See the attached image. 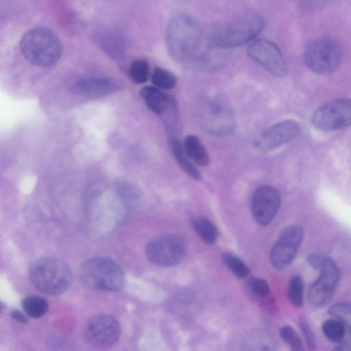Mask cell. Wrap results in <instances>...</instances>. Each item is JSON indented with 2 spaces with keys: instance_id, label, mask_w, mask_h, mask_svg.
<instances>
[{
  "instance_id": "16",
  "label": "cell",
  "mask_w": 351,
  "mask_h": 351,
  "mask_svg": "<svg viewBox=\"0 0 351 351\" xmlns=\"http://www.w3.org/2000/svg\"><path fill=\"white\" fill-rule=\"evenodd\" d=\"M112 80L103 77L89 78L75 83L71 91L84 97H99L112 94L119 89Z\"/></svg>"
},
{
  "instance_id": "9",
  "label": "cell",
  "mask_w": 351,
  "mask_h": 351,
  "mask_svg": "<svg viewBox=\"0 0 351 351\" xmlns=\"http://www.w3.org/2000/svg\"><path fill=\"white\" fill-rule=\"evenodd\" d=\"M303 236V229L298 225L289 226L282 230L269 254L270 263L275 269L282 270L291 263Z\"/></svg>"
},
{
  "instance_id": "27",
  "label": "cell",
  "mask_w": 351,
  "mask_h": 351,
  "mask_svg": "<svg viewBox=\"0 0 351 351\" xmlns=\"http://www.w3.org/2000/svg\"><path fill=\"white\" fill-rule=\"evenodd\" d=\"M288 297L291 302L295 306H301L303 304L304 284L299 276L293 277L289 282Z\"/></svg>"
},
{
  "instance_id": "22",
  "label": "cell",
  "mask_w": 351,
  "mask_h": 351,
  "mask_svg": "<svg viewBox=\"0 0 351 351\" xmlns=\"http://www.w3.org/2000/svg\"><path fill=\"white\" fill-rule=\"evenodd\" d=\"M194 229L206 243L212 244L217 237V230L215 224L206 217H197L193 221Z\"/></svg>"
},
{
  "instance_id": "33",
  "label": "cell",
  "mask_w": 351,
  "mask_h": 351,
  "mask_svg": "<svg viewBox=\"0 0 351 351\" xmlns=\"http://www.w3.org/2000/svg\"><path fill=\"white\" fill-rule=\"evenodd\" d=\"M302 6L307 7L309 4L310 0H298Z\"/></svg>"
},
{
  "instance_id": "26",
  "label": "cell",
  "mask_w": 351,
  "mask_h": 351,
  "mask_svg": "<svg viewBox=\"0 0 351 351\" xmlns=\"http://www.w3.org/2000/svg\"><path fill=\"white\" fill-rule=\"evenodd\" d=\"M330 315L339 320L351 332V305L347 303H337L330 306Z\"/></svg>"
},
{
  "instance_id": "12",
  "label": "cell",
  "mask_w": 351,
  "mask_h": 351,
  "mask_svg": "<svg viewBox=\"0 0 351 351\" xmlns=\"http://www.w3.org/2000/svg\"><path fill=\"white\" fill-rule=\"evenodd\" d=\"M317 270L320 275L309 287L308 300L311 305L319 307L330 300L339 278V270L334 261L326 256Z\"/></svg>"
},
{
  "instance_id": "14",
  "label": "cell",
  "mask_w": 351,
  "mask_h": 351,
  "mask_svg": "<svg viewBox=\"0 0 351 351\" xmlns=\"http://www.w3.org/2000/svg\"><path fill=\"white\" fill-rule=\"evenodd\" d=\"M300 132L299 124L293 120H285L267 128L255 142L261 152L272 151L295 138Z\"/></svg>"
},
{
  "instance_id": "25",
  "label": "cell",
  "mask_w": 351,
  "mask_h": 351,
  "mask_svg": "<svg viewBox=\"0 0 351 351\" xmlns=\"http://www.w3.org/2000/svg\"><path fill=\"white\" fill-rule=\"evenodd\" d=\"M149 64L143 60H136L132 62L129 68L130 79L136 84L145 83L149 76Z\"/></svg>"
},
{
  "instance_id": "29",
  "label": "cell",
  "mask_w": 351,
  "mask_h": 351,
  "mask_svg": "<svg viewBox=\"0 0 351 351\" xmlns=\"http://www.w3.org/2000/svg\"><path fill=\"white\" fill-rule=\"evenodd\" d=\"M282 340L287 343L293 350H303L302 341L295 330L289 326L282 327L280 330Z\"/></svg>"
},
{
  "instance_id": "5",
  "label": "cell",
  "mask_w": 351,
  "mask_h": 351,
  "mask_svg": "<svg viewBox=\"0 0 351 351\" xmlns=\"http://www.w3.org/2000/svg\"><path fill=\"white\" fill-rule=\"evenodd\" d=\"M264 19L256 13H247L237 16L213 34V45L221 49L241 46L255 38L264 29Z\"/></svg>"
},
{
  "instance_id": "8",
  "label": "cell",
  "mask_w": 351,
  "mask_h": 351,
  "mask_svg": "<svg viewBox=\"0 0 351 351\" xmlns=\"http://www.w3.org/2000/svg\"><path fill=\"white\" fill-rule=\"evenodd\" d=\"M199 119L202 128L215 135H227L233 131L235 125L232 108L219 99L206 103Z\"/></svg>"
},
{
  "instance_id": "18",
  "label": "cell",
  "mask_w": 351,
  "mask_h": 351,
  "mask_svg": "<svg viewBox=\"0 0 351 351\" xmlns=\"http://www.w3.org/2000/svg\"><path fill=\"white\" fill-rule=\"evenodd\" d=\"M140 95L147 108L158 114L165 112L173 104L171 98L155 86H144Z\"/></svg>"
},
{
  "instance_id": "17",
  "label": "cell",
  "mask_w": 351,
  "mask_h": 351,
  "mask_svg": "<svg viewBox=\"0 0 351 351\" xmlns=\"http://www.w3.org/2000/svg\"><path fill=\"white\" fill-rule=\"evenodd\" d=\"M98 46L110 58L119 59L123 54L124 45L121 36L115 31L100 29L95 34Z\"/></svg>"
},
{
  "instance_id": "28",
  "label": "cell",
  "mask_w": 351,
  "mask_h": 351,
  "mask_svg": "<svg viewBox=\"0 0 351 351\" xmlns=\"http://www.w3.org/2000/svg\"><path fill=\"white\" fill-rule=\"evenodd\" d=\"M222 259L226 266L237 276L242 278L247 275L249 272L248 267L237 256L230 253H224L222 255Z\"/></svg>"
},
{
  "instance_id": "19",
  "label": "cell",
  "mask_w": 351,
  "mask_h": 351,
  "mask_svg": "<svg viewBox=\"0 0 351 351\" xmlns=\"http://www.w3.org/2000/svg\"><path fill=\"white\" fill-rule=\"evenodd\" d=\"M184 149L189 157H190L197 165L207 166L210 162L208 153L202 141L194 135L186 136L184 144Z\"/></svg>"
},
{
  "instance_id": "4",
  "label": "cell",
  "mask_w": 351,
  "mask_h": 351,
  "mask_svg": "<svg viewBox=\"0 0 351 351\" xmlns=\"http://www.w3.org/2000/svg\"><path fill=\"white\" fill-rule=\"evenodd\" d=\"M82 283L93 290L117 291L125 283L121 266L112 259L95 257L84 262L80 269Z\"/></svg>"
},
{
  "instance_id": "30",
  "label": "cell",
  "mask_w": 351,
  "mask_h": 351,
  "mask_svg": "<svg viewBox=\"0 0 351 351\" xmlns=\"http://www.w3.org/2000/svg\"><path fill=\"white\" fill-rule=\"evenodd\" d=\"M249 288L251 292L259 298L267 296L269 291L268 284L261 278H252L249 282Z\"/></svg>"
},
{
  "instance_id": "3",
  "label": "cell",
  "mask_w": 351,
  "mask_h": 351,
  "mask_svg": "<svg viewBox=\"0 0 351 351\" xmlns=\"http://www.w3.org/2000/svg\"><path fill=\"white\" fill-rule=\"evenodd\" d=\"M20 50L31 64L45 66L58 60L62 47L56 34L51 30L36 27L28 30L21 38Z\"/></svg>"
},
{
  "instance_id": "21",
  "label": "cell",
  "mask_w": 351,
  "mask_h": 351,
  "mask_svg": "<svg viewBox=\"0 0 351 351\" xmlns=\"http://www.w3.org/2000/svg\"><path fill=\"white\" fill-rule=\"evenodd\" d=\"M25 313L32 318L37 319L43 316L48 310V303L43 298L36 295L25 297L21 302Z\"/></svg>"
},
{
  "instance_id": "13",
  "label": "cell",
  "mask_w": 351,
  "mask_h": 351,
  "mask_svg": "<svg viewBox=\"0 0 351 351\" xmlns=\"http://www.w3.org/2000/svg\"><path fill=\"white\" fill-rule=\"evenodd\" d=\"M249 56L272 75L283 77L287 75L285 60L279 48L264 38L253 40L247 47Z\"/></svg>"
},
{
  "instance_id": "23",
  "label": "cell",
  "mask_w": 351,
  "mask_h": 351,
  "mask_svg": "<svg viewBox=\"0 0 351 351\" xmlns=\"http://www.w3.org/2000/svg\"><path fill=\"white\" fill-rule=\"evenodd\" d=\"M344 325L337 319H329L322 324V332L324 336L333 343L340 342L346 332Z\"/></svg>"
},
{
  "instance_id": "7",
  "label": "cell",
  "mask_w": 351,
  "mask_h": 351,
  "mask_svg": "<svg viewBox=\"0 0 351 351\" xmlns=\"http://www.w3.org/2000/svg\"><path fill=\"white\" fill-rule=\"evenodd\" d=\"M148 260L157 265L171 267L179 263L184 256L185 245L183 239L175 234L156 237L147 245Z\"/></svg>"
},
{
  "instance_id": "1",
  "label": "cell",
  "mask_w": 351,
  "mask_h": 351,
  "mask_svg": "<svg viewBox=\"0 0 351 351\" xmlns=\"http://www.w3.org/2000/svg\"><path fill=\"white\" fill-rule=\"evenodd\" d=\"M202 32L197 22L189 15L172 17L166 28V44L170 56L178 61L191 58L198 50Z\"/></svg>"
},
{
  "instance_id": "31",
  "label": "cell",
  "mask_w": 351,
  "mask_h": 351,
  "mask_svg": "<svg viewBox=\"0 0 351 351\" xmlns=\"http://www.w3.org/2000/svg\"><path fill=\"white\" fill-rule=\"evenodd\" d=\"M300 325L307 344L311 348H313L315 346V339L311 328L307 321L303 317L300 318Z\"/></svg>"
},
{
  "instance_id": "32",
  "label": "cell",
  "mask_w": 351,
  "mask_h": 351,
  "mask_svg": "<svg viewBox=\"0 0 351 351\" xmlns=\"http://www.w3.org/2000/svg\"><path fill=\"white\" fill-rule=\"evenodd\" d=\"M11 317H12V319H14V320H16L19 322L23 323V324H25L27 322V319L25 317V316L19 311H16V310L12 311L11 313Z\"/></svg>"
},
{
  "instance_id": "11",
  "label": "cell",
  "mask_w": 351,
  "mask_h": 351,
  "mask_svg": "<svg viewBox=\"0 0 351 351\" xmlns=\"http://www.w3.org/2000/svg\"><path fill=\"white\" fill-rule=\"evenodd\" d=\"M317 129L330 131L351 125V99H338L318 108L312 117Z\"/></svg>"
},
{
  "instance_id": "20",
  "label": "cell",
  "mask_w": 351,
  "mask_h": 351,
  "mask_svg": "<svg viewBox=\"0 0 351 351\" xmlns=\"http://www.w3.org/2000/svg\"><path fill=\"white\" fill-rule=\"evenodd\" d=\"M169 144L173 157L180 167L193 180H200L201 173L188 159L183 145L176 138H172Z\"/></svg>"
},
{
  "instance_id": "2",
  "label": "cell",
  "mask_w": 351,
  "mask_h": 351,
  "mask_svg": "<svg viewBox=\"0 0 351 351\" xmlns=\"http://www.w3.org/2000/svg\"><path fill=\"white\" fill-rule=\"evenodd\" d=\"M29 278L33 286L40 292L57 295L69 287L72 274L70 267L63 261L48 256L38 258L32 263Z\"/></svg>"
},
{
  "instance_id": "10",
  "label": "cell",
  "mask_w": 351,
  "mask_h": 351,
  "mask_svg": "<svg viewBox=\"0 0 351 351\" xmlns=\"http://www.w3.org/2000/svg\"><path fill=\"white\" fill-rule=\"evenodd\" d=\"M121 328L119 322L109 315H98L85 324L84 335L90 345L107 348L114 345L119 339Z\"/></svg>"
},
{
  "instance_id": "6",
  "label": "cell",
  "mask_w": 351,
  "mask_h": 351,
  "mask_svg": "<svg viewBox=\"0 0 351 351\" xmlns=\"http://www.w3.org/2000/svg\"><path fill=\"white\" fill-rule=\"evenodd\" d=\"M304 59L312 71L324 74L337 69L341 59V50L335 40L321 38L313 41L306 49Z\"/></svg>"
},
{
  "instance_id": "15",
  "label": "cell",
  "mask_w": 351,
  "mask_h": 351,
  "mask_svg": "<svg viewBox=\"0 0 351 351\" xmlns=\"http://www.w3.org/2000/svg\"><path fill=\"white\" fill-rule=\"evenodd\" d=\"M280 205L278 191L271 186L263 185L254 193L252 199V212L255 221L261 226L268 225Z\"/></svg>"
},
{
  "instance_id": "24",
  "label": "cell",
  "mask_w": 351,
  "mask_h": 351,
  "mask_svg": "<svg viewBox=\"0 0 351 351\" xmlns=\"http://www.w3.org/2000/svg\"><path fill=\"white\" fill-rule=\"evenodd\" d=\"M152 82L158 88L169 90L177 84L176 77L170 71L160 67H156L152 74Z\"/></svg>"
}]
</instances>
